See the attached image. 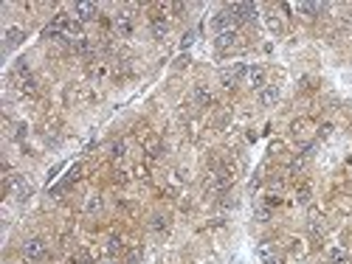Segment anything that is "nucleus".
<instances>
[{"mask_svg": "<svg viewBox=\"0 0 352 264\" xmlns=\"http://www.w3.org/2000/svg\"><path fill=\"white\" fill-rule=\"evenodd\" d=\"M231 183H234L231 169H214V172L206 177V191H225Z\"/></svg>", "mask_w": 352, "mask_h": 264, "instance_id": "obj_1", "label": "nucleus"}, {"mask_svg": "<svg viewBox=\"0 0 352 264\" xmlns=\"http://www.w3.org/2000/svg\"><path fill=\"white\" fill-rule=\"evenodd\" d=\"M6 188H9V191H12L17 200H28V197H31V186L25 183L23 174H9V177H6Z\"/></svg>", "mask_w": 352, "mask_h": 264, "instance_id": "obj_2", "label": "nucleus"}, {"mask_svg": "<svg viewBox=\"0 0 352 264\" xmlns=\"http://www.w3.org/2000/svg\"><path fill=\"white\" fill-rule=\"evenodd\" d=\"M234 25H237V20H234V14L228 12V6H225V9H220V12L212 17V28L217 31V34H225V31H234Z\"/></svg>", "mask_w": 352, "mask_h": 264, "instance_id": "obj_3", "label": "nucleus"}, {"mask_svg": "<svg viewBox=\"0 0 352 264\" xmlns=\"http://www.w3.org/2000/svg\"><path fill=\"white\" fill-rule=\"evenodd\" d=\"M45 239H40V236H34V239H28L23 245V256L28 258V261H40V258H45Z\"/></svg>", "mask_w": 352, "mask_h": 264, "instance_id": "obj_4", "label": "nucleus"}, {"mask_svg": "<svg viewBox=\"0 0 352 264\" xmlns=\"http://www.w3.org/2000/svg\"><path fill=\"white\" fill-rule=\"evenodd\" d=\"M228 12L234 14V20H237V23H254V20H256L254 3H231Z\"/></svg>", "mask_w": 352, "mask_h": 264, "instance_id": "obj_5", "label": "nucleus"}, {"mask_svg": "<svg viewBox=\"0 0 352 264\" xmlns=\"http://www.w3.org/2000/svg\"><path fill=\"white\" fill-rule=\"evenodd\" d=\"M245 76H248V68L245 65H231L228 71L220 73V82H223V87H234V84H240Z\"/></svg>", "mask_w": 352, "mask_h": 264, "instance_id": "obj_6", "label": "nucleus"}, {"mask_svg": "<svg viewBox=\"0 0 352 264\" xmlns=\"http://www.w3.org/2000/svg\"><path fill=\"white\" fill-rule=\"evenodd\" d=\"M256 256H259L262 264H282L279 250H276L271 242H259V245H256Z\"/></svg>", "mask_w": 352, "mask_h": 264, "instance_id": "obj_7", "label": "nucleus"}, {"mask_svg": "<svg viewBox=\"0 0 352 264\" xmlns=\"http://www.w3.org/2000/svg\"><path fill=\"white\" fill-rule=\"evenodd\" d=\"M113 28L119 37H133V17H130L127 12H119L113 17Z\"/></svg>", "mask_w": 352, "mask_h": 264, "instance_id": "obj_8", "label": "nucleus"}, {"mask_svg": "<svg viewBox=\"0 0 352 264\" xmlns=\"http://www.w3.org/2000/svg\"><path fill=\"white\" fill-rule=\"evenodd\" d=\"M73 17L79 20V23L93 20V17H96V3H87V0H82V3H73Z\"/></svg>", "mask_w": 352, "mask_h": 264, "instance_id": "obj_9", "label": "nucleus"}, {"mask_svg": "<svg viewBox=\"0 0 352 264\" xmlns=\"http://www.w3.org/2000/svg\"><path fill=\"white\" fill-rule=\"evenodd\" d=\"M276 102H279V87L276 84H265L259 90V104L262 107H273Z\"/></svg>", "mask_w": 352, "mask_h": 264, "instance_id": "obj_10", "label": "nucleus"}, {"mask_svg": "<svg viewBox=\"0 0 352 264\" xmlns=\"http://www.w3.org/2000/svg\"><path fill=\"white\" fill-rule=\"evenodd\" d=\"M248 87H254V90H262L265 87V68H259V65H254V68H248Z\"/></svg>", "mask_w": 352, "mask_h": 264, "instance_id": "obj_11", "label": "nucleus"}, {"mask_svg": "<svg viewBox=\"0 0 352 264\" xmlns=\"http://www.w3.org/2000/svg\"><path fill=\"white\" fill-rule=\"evenodd\" d=\"M23 40H25L23 28H17V25H14V28H9V31H6V45H3V48H6V51H14Z\"/></svg>", "mask_w": 352, "mask_h": 264, "instance_id": "obj_12", "label": "nucleus"}, {"mask_svg": "<svg viewBox=\"0 0 352 264\" xmlns=\"http://www.w3.org/2000/svg\"><path fill=\"white\" fill-rule=\"evenodd\" d=\"M237 40H240V34L237 31H225V34H217V48L220 51H225V48H234V45H237Z\"/></svg>", "mask_w": 352, "mask_h": 264, "instance_id": "obj_13", "label": "nucleus"}, {"mask_svg": "<svg viewBox=\"0 0 352 264\" xmlns=\"http://www.w3.org/2000/svg\"><path fill=\"white\" fill-rule=\"evenodd\" d=\"M194 104H197V107H209V104H212V93H209L203 84L194 87Z\"/></svg>", "mask_w": 352, "mask_h": 264, "instance_id": "obj_14", "label": "nucleus"}, {"mask_svg": "<svg viewBox=\"0 0 352 264\" xmlns=\"http://www.w3.org/2000/svg\"><path fill=\"white\" fill-rule=\"evenodd\" d=\"M73 51L82 54V56H91L93 54V42L85 40V37H79V40H73Z\"/></svg>", "mask_w": 352, "mask_h": 264, "instance_id": "obj_15", "label": "nucleus"}, {"mask_svg": "<svg viewBox=\"0 0 352 264\" xmlns=\"http://www.w3.org/2000/svg\"><path fill=\"white\" fill-rule=\"evenodd\" d=\"M150 28H152V37H155V40H164V37H166V31H169V25H166V20H152V25H150Z\"/></svg>", "mask_w": 352, "mask_h": 264, "instance_id": "obj_16", "label": "nucleus"}, {"mask_svg": "<svg viewBox=\"0 0 352 264\" xmlns=\"http://www.w3.org/2000/svg\"><path fill=\"white\" fill-rule=\"evenodd\" d=\"M150 228L155 230V234H164V230L169 228V219H166V216H161V214H155L150 219Z\"/></svg>", "mask_w": 352, "mask_h": 264, "instance_id": "obj_17", "label": "nucleus"}, {"mask_svg": "<svg viewBox=\"0 0 352 264\" xmlns=\"http://www.w3.org/2000/svg\"><path fill=\"white\" fill-rule=\"evenodd\" d=\"M122 239H119V236H107V239H104V250L110 253V256H115V253L122 250Z\"/></svg>", "mask_w": 352, "mask_h": 264, "instance_id": "obj_18", "label": "nucleus"}, {"mask_svg": "<svg viewBox=\"0 0 352 264\" xmlns=\"http://www.w3.org/2000/svg\"><path fill=\"white\" fill-rule=\"evenodd\" d=\"M299 12L307 14V17H316V14L321 12V6H318V3H299Z\"/></svg>", "mask_w": 352, "mask_h": 264, "instance_id": "obj_19", "label": "nucleus"}, {"mask_svg": "<svg viewBox=\"0 0 352 264\" xmlns=\"http://www.w3.org/2000/svg\"><path fill=\"white\" fill-rule=\"evenodd\" d=\"M330 261L333 264H346V250L344 247H333V250H330Z\"/></svg>", "mask_w": 352, "mask_h": 264, "instance_id": "obj_20", "label": "nucleus"}, {"mask_svg": "<svg viewBox=\"0 0 352 264\" xmlns=\"http://www.w3.org/2000/svg\"><path fill=\"white\" fill-rule=\"evenodd\" d=\"M254 216H256V222H271V208L268 205H256Z\"/></svg>", "mask_w": 352, "mask_h": 264, "instance_id": "obj_21", "label": "nucleus"}, {"mask_svg": "<svg viewBox=\"0 0 352 264\" xmlns=\"http://www.w3.org/2000/svg\"><path fill=\"white\" fill-rule=\"evenodd\" d=\"M310 200H313L310 188H307V186H302V188L296 191V203H299V205H310Z\"/></svg>", "mask_w": 352, "mask_h": 264, "instance_id": "obj_22", "label": "nucleus"}, {"mask_svg": "<svg viewBox=\"0 0 352 264\" xmlns=\"http://www.w3.org/2000/svg\"><path fill=\"white\" fill-rule=\"evenodd\" d=\"M268 25H271V31H282V20L279 17H276V14H268Z\"/></svg>", "mask_w": 352, "mask_h": 264, "instance_id": "obj_23", "label": "nucleus"}, {"mask_svg": "<svg viewBox=\"0 0 352 264\" xmlns=\"http://www.w3.org/2000/svg\"><path fill=\"white\" fill-rule=\"evenodd\" d=\"M99 208H102V200H99V197H91V200H87V205H85L87 214H93V211H99Z\"/></svg>", "mask_w": 352, "mask_h": 264, "instance_id": "obj_24", "label": "nucleus"}, {"mask_svg": "<svg viewBox=\"0 0 352 264\" xmlns=\"http://www.w3.org/2000/svg\"><path fill=\"white\" fill-rule=\"evenodd\" d=\"M110 155H113V157H122L124 155V144H122V141H115V144L110 146Z\"/></svg>", "mask_w": 352, "mask_h": 264, "instance_id": "obj_25", "label": "nucleus"}, {"mask_svg": "<svg viewBox=\"0 0 352 264\" xmlns=\"http://www.w3.org/2000/svg\"><path fill=\"white\" fill-rule=\"evenodd\" d=\"M302 166H304V160L302 157H296V160L290 163V174H296V172H302Z\"/></svg>", "mask_w": 352, "mask_h": 264, "instance_id": "obj_26", "label": "nucleus"}, {"mask_svg": "<svg viewBox=\"0 0 352 264\" xmlns=\"http://www.w3.org/2000/svg\"><path fill=\"white\" fill-rule=\"evenodd\" d=\"M127 261H130V264H138V261H141V250H138V247H135V250H130V258H127Z\"/></svg>", "mask_w": 352, "mask_h": 264, "instance_id": "obj_27", "label": "nucleus"}, {"mask_svg": "<svg viewBox=\"0 0 352 264\" xmlns=\"http://www.w3.org/2000/svg\"><path fill=\"white\" fill-rule=\"evenodd\" d=\"M161 155V144H150V157H158Z\"/></svg>", "mask_w": 352, "mask_h": 264, "instance_id": "obj_28", "label": "nucleus"}, {"mask_svg": "<svg viewBox=\"0 0 352 264\" xmlns=\"http://www.w3.org/2000/svg\"><path fill=\"white\" fill-rule=\"evenodd\" d=\"M194 37H197V34H194V31H189V34L183 37V48H186V45H192V42H194Z\"/></svg>", "mask_w": 352, "mask_h": 264, "instance_id": "obj_29", "label": "nucleus"}, {"mask_svg": "<svg viewBox=\"0 0 352 264\" xmlns=\"http://www.w3.org/2000/svg\"><path fill=\"white\" fill-rule=\"evenodd\" d=\"M99 264H119V261H113V258H104V261H99Z\"/></svg>", "mask_w": 352, "mask_h": 264, "instance_id": "obj_30", "label": "nucleus"}]
</instances>
